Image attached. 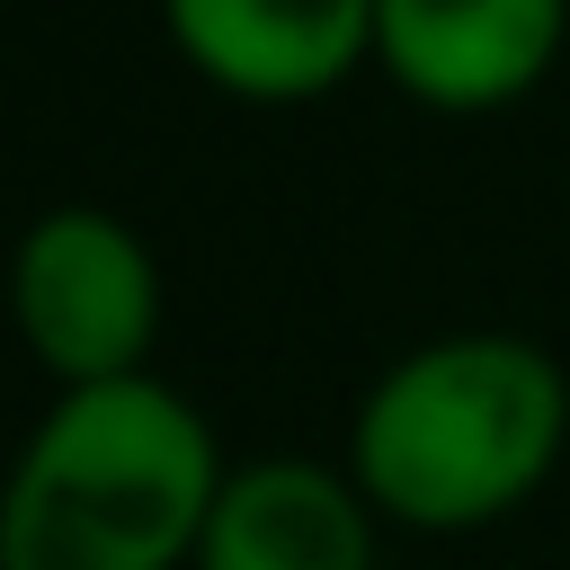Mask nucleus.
<instances>
[{"label": "nucleus", "mask_w": 570, "mask_h": 570, "mask_svg": "<svg viewBox=\"0 0 570 570\" xmlns=\"http://www.w3.org/2000/svg\"><path fill=\"white\" fill-rule=\"evenodd\" d=\"M570 454V374L517 330H454L392 356L356 419L347 472L383 525L481 534L517 517Z\"/></svg>", "instance_id": "obj_1"}, {"label": "nucleus", "mask_w": 570, "mask_h": 570, "mask_svg": "<svg viewBox=\"0 0 570 570\" xmlns=\"http://www.w3.org/2000/svg\"><path fill=\"white\" fill-rule=\"evenodd\" d=\"M232 463L160 374L53 392L0 490V570H196Z\"/></svg>", "instance_id": "obj_2"}, {"label": "nucleus", "mask_w": 570, "mask_h": 570, "mask_svg": "<svg viewBox=\"0 0 570 570\" xmlns=\"http://www.w3.org/2000/svg\"><path fill=\"white\" fill-rule=\"evenodd\" d=\"M18 330L62 392L151 374L160 258L107 205H53L18 240Z\"/></svg>", "instance_id": "obj_3"}, {"label": "nucleus", "mask_w": 570, "mask_h": 570, "mask_svg": "<svg viewBox=\"0 0 570 570\" xmlns=\"http://www.w3.org/2000/svg\"><path fill=\"white\" fill-rule=\"evenodd\" d=\"M570 36V0H383L374 62L436 116H490L525 98Z\"/></svg>", "instance_id": "obj_4"}, {"label": "nucleus", "mask_w": 570, "mask_h": 570, "mask_svg": "<svg viewBox=\"0 0 570 570\" xmlns=\"http://www.w3.org/2000/svg\"><path fill=\"white\" fill-rule=\"evenodd\" d=\"M374 499L347 463L321 454H249L232 463L196 570H383Z\"/></svg>", "instance_id": "obj_5"}, {"label": "nucleus", "mask_w": 570, "mask_h": 570, "mask_svg": "<svg viewBox=\"0 0 570 570\" xmlns=\"http://www.w3.org/2000/svg\"><path fill=\"white\" fill-rule=\"evenodd\" d=\"M178 53L258 107H303L374 53L383 0H160Z\"/></svg>", "instance_id": "obj_6"}]
</instances>
